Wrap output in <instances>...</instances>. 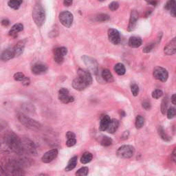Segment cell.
Listing matches in <instances>:
<instances>
[{"mask_svg": "<svg viewBox=\"0 0 176 176\" xmlns=\"http://www.w3.org/2000/svg\"><path fill=\"white\" fill-rule=\"evenodd\" d=\"M77 77L72 82V87L77 91H83L92 83V77L90 72L83 69H79Z\"/></svg>", "mask_w": 176, "mask_h": 176, "instance_id": "obj_1", "label": "cell"}, {"mask_svg": "<svg viewBox=\"0 0 176 176\" xmlns=\"http://www.w3.org/2000/svg\"><path fill=\"white\" fill-rule=\"evenodd\" d=\"M4 141L6 146L10 151L17 154H24L22 149L21 139L13 132H8L5 133Z\"/></svg>", "mask_w": 176, "mask_h": 176, "instance_id": "obj_2", "label": "cell"}, {"mask_svg": "<svg viewBox=\"0 0 176 176\" xmlns=\"http://www.w3.org/2000/svg\"><path fill=\"white\" fill-rule=\"evenodd\" d=\"M2 167L7 175H21L25 174L24 167H22L15 158H4L2 160Z\"/></svg>", "mask_w": 176, "mask_h": 176, "instance_id": "obj_3", "label": "cell"}, {"mask_svg": "<svg viewBox=\"0 0 176 176\" xmlns=\"http://www.w3.org/2000/svg\"><path fill=\"white\" fill-rule=\"evenodd\" d=\"M32 19L35 24L40 28L43 25L46 19V13L40 3L36 4L32 10Z\"/></svg>", "mask_w": 176, "mask_h": 176, "instance_id": "obj_4", "label": "cell"}, {"mask_svg": "<svg viewBox=\"0 0 176 176\" xmlns=\"http://www.w3.org/2000/svg\"><path fill=\"white\" fill-rule=\"evenodd\" d=\"M17 119L24 126L28 128V129L35 131L41 129V125L39 122L34 119L30 118V117L24 115L23 114H19L17 115Z\"/></svg>", "mask_w": 176, "mask_h": 176, "instance_id": "obj_5", "label": "cell"}, {"mask_svg": "<svg viewBox=\"0 0 176 176\" xmlns=\"http://www.w3.org/2000/svg\"><path fill=\"white\" fill-rule=\"evenodd\" d=\"M21 144L24 154L27 153V154L32 155H37V148H36L35 143L31 140L28 138H24L23 139H21Z\"/></svg>", "mask_w": 176, "mask_h": 176, "instance_id": "obj_6", "label": "cell"}, {"mask_svg": "<svg viewBox=\"0 0 176 176\" xmlns=\"http://www.w3.org/2000/svg\"><path fill=\"white\" fill-rule=\"evenodd\" d=\"M134 153H135V149L132 145H123L118 148L116 154L120 158L127 159L132 158Z\"/></svg>", "mask_w": 176, "mask_h": 176, "instance_id": "obj_7", "label": "cell"}, {"mask_svg": "<svg viewBox=\"0 0 176 176\" xmlns=\"http://www.w3.org/2000/svg\"><path fill=\"white\" fill-rule=\"evenodd\" d=\"M153 76L155 79L160 81L162 82H166L168 79L169 73L165 68L158 66L153 69Z\"/></svg>", "mask_w": 176, "mask_h": 176, "instance_id": "obj_8", "label": "cell"}, {"mask_svg": "<svg viewBox=\"0 0 176 176\" xmlns=\"http://www.w3.org/2000/svg\"><path fill=\"white\" fill-rule=\"evenodd\" d=\"M59 21L61 24L66 28H69L72 26L73 23V15L69 11H63L59 14Z\"/></svg>", "mask_w": 176, "mask_h": 176, "instance_id": "obj_9", "label": "cell"}, {"mask_svg": "<svg viewBox=\"0 0 176 176\" xmlns=\"http://www.w3.org/2000/svg\"><path fill=\"white\" fill-rule=\"evenodd\" d=\"M82 58L86 66L88 68L89 70L96 74L99 71V64H98L97 61L94 58L88 57L87 55L83 56Z\"/></svg>", "mask_w": 176, "mask_h": 176, "instance_id": "obj_10", "label": "cell"}, {"mask_svg": "<svg viewBox=\"0 0 176 176\" xmlns=\"http://www.w3.org/2000/svg\"><path fill=\"white\" fill-rule=\"evenodd\" d=\"M68 53V50L65 47H60L54 50V59L58 64L63 63L66 55Z\"/></svg>", "mask_w": 176, "mask_h": 176, "instance_id": "obj_11", "label": "cell"}, {"mask_svg": "<svg viewBox=\"0 0 176 176\" xmlns=\"http://www.w3.org/2000/svg\"><path fill=\"white\" fill-rule=\"evenodd\" d=\"M58 99L60 101L65 104L73 102L74 100V98L69 95V92L68 89L66 88H61L58 91Z\"/></svg>", "mask_w": 176, "mask_h": 176, "instance_id": "obj_12", "label": "cell"}, {"mask_svg": "<svg viewBox=\"0 0 176 176\" xmlns=\"http://www.w3.org/2000/svg\"><path fill=\"white\" fill-rule=\"evenodd\" d=\"M108 38L111 43L114 45H118L121 42V36L118 30L114 28L108 30Z\"/></svg>", "mask_w": 176, "mask_h": 176, "instance_id": "obj_13", "label": "cell"}, {"mask_svg": "<svg viewBox=\"0 0 176 176\" xmlns=\"http://www.w3.org/2000/svg\"><path fill=\"white\" fill-rule=\"evenodd\" d=\"M58 155V150L57 149H54L50 150L46 153H45L41 158V161L43 163H50L53 161L57 157Z\"/></svg>", "mask_w": 176, "mask_h": 176, "instance_id": "obj_14", "label": "cell"}, {"mask_svg": "<svg viewBox=\"0 0 176 176\" xmlns=\"http://www.w3.org/2000/svg\"><path fill=\"white\" fill-rule=\"evenodd\" d=\"M138 13L136 10H132V13H131L130 15V19H129V25H128V31L132 32L135 30L137 22H138Z\"/></svg>", "mask_w": 176, "mask_h": 176, "instance_id": "obj_15", "label": "cell"}, {"mask_svg": "<svg viewBox=\"0 0 176 176\" xmlns=\"http://www.w3.org/2000/svg\"><path fill=\"white\" fill-rule=\"evenodd\" d=\"M164 52L166 55H174L176 52V39L174 38L164 47Z\"/></svg>", "mask_w": 176, "mask_h": 176, "instance_id": "obj_16", "label": "cell"}, {"mask_svg": "<svg viewBox=\"0 0 176 176\" xmlns=\"http://www.w3.org/2000/svg\"><path fill=\"white\" fill-rule=\"evenodd\" d=\"M31 69L33 74L40 75L46 73L47 71V67L42 63H36L32 66Z\"/></svg>", "mask_w": 176, "mask_h": 176, "instance_id": "obj_17", "label": "cell"}, {"mask_svg": "<svg viewBox=\"0 0 176 176\" xmlns=\"http://www.w3.org/2000/svg\"><path fill=\"white\" fill-rule=\"evenodd\" d=\"M14 57H15V52H14L13 47H8L6 50H5L4 51L2 52L1 56L2 60L4 61H9Z\"/></svg>", "mask_w": 176, "mask_h": 176, "instance_id": "obj_18", "label": "cell"}, {"mask_svg": "<svg viewBox=\"0 0 176 176\" xmlns=\"http://www.w3.org/2000/svg\"><path fill=\"white\" fill-rule=\"evenodd\" d=\"M111 122L110 117L108 115H103L100 118V130L101 132H105L107 130Z\"/></svg>", "mask_w": 176, "mask_h": 176, "instance_id": "obj_19", "label": "cell"}, {"mask_svg": "<svg viewBox=\"0 0 176 176\" xmlns=\"http://www.w3.org/2000/svg\"><path fill=\"white\" fill-rule=\"evenodd\" d=\"M14 79L17 81H20L24 85H28L30 83V80L28 77H26L22 72H17L14 74Z\"/></svg>", "mask_w": 176, "mask_h": 176, "instance_id": "obj_20", "label": "cell"}, {"mask_svg": "<svg viewBox=\"0 0 176 176\" xmlns=\"http://www.w3.org/2000/svg\"><path fill=\"white\" fill-rule=\"evenodd\" d=\"M175 6V0H169V1L167 2L165 6H164V8H165L166 10H169L170 13H171V15L174 17H175L176 16Z\"/></svg>", "mask_w": 176, "mask_h": 176, "instance_id": "obj_21", "label": "cell"}, {"mask_svg": "<svg viewBox=\"0 0 176 176\" xmlns=\"http://www.w3.org/2000/svg\"><path fill=\"white\" fill-rule=\"evenodd\" d=\"M24 30V25L22 24H16L11 28L9 31V35L13 37H16L19 32H21Z\"/></svg>", "mask_w": 176, "mask_h": 176, "instance_id": "obj_22", "label": "cell"}, {"mask_svg": "<svg viewBox=\"0 0 176 176\" xmlns=\"http://www.w3.org/2000/svg\"><path fill=\"white\" fill-rule=\"evenodd\" d=\"M25 44H26L25 41L21 40L13 47L14 52H15V57H19V56H20L22 53H23L25 47Z\"/></svg>", "mask_w": 176, "mask_h": 176, "instance_id": "obj_23", "label": "cell"}, {"mask_svg": "<svg viewBox=\"0 0 176 176\" xmlns=\"http://www.w3.org/2000/svg\"><path fill=\"white\" fill-rule=\"evenodd\" d=\"M129 46L134 48H137L140 46H142V40L141 38L138 37H131L129 39V42H128Z\"/></svg>", "mask_w": 176, "mask_h": 176, "instance_id": "obj_24", "label": "cell"}, {"mask_svg": "<svg viewBox=\"0 0 176 176\" xmlns=\"http://www.w3.org/2000/svg\"><path fill=\"white\" fill-rule=\"evenodd\" d=\"M118 127H119V121L116 119H112L111 120L110 123L106 131H107V132L110 133H114L116 132Z\"/></svg>", "mask_w": 176, "mask_h": 176, "instance_id": "obj_25", "label": "cell"}, {"mask_svg": "<svg viewBox=\"0 0 176 176\" xmlns=\"http://www.w3.org/2000/svg\"><path fill=\"white\" fill-rule=\"evenodd\" d=\"M102 77L105 81L107 83H112L114 81L113 75L107 69H103L102 72Z\"/></svg>", "mask_w": 176, "mask_h": 176, "instance_id": "obj_26", "label": "cell"}, {"mask_svg": "<svg viewBox=\"0 0 176 176\" xmlns=\"http://www.w3.org/2000/svg\"><path fill=\"white\" fill-rule=\"evenodd\" d=\"M77 160H78V157L77 156H74L72 157L70 160H69L68 165L66 167V171H70L72 170H73L75 167H76L77 164Z\"/></svg>", "mask_w": 176, "mask_h": 176, "instance_id": "obj_27", "label": "cell"}, {"mask_svg": "<svg viewBox=\"0 0 176 176\" xmlns=\"http://www.w3.org/2000/svg\"><path fill=\"white\" fill-rule=\"evenodd\" d=\"M158 135L160 136V138L163 139V140L166 141V142H169V141L171 140V138L165 132V131L164 130L163 127L159 126L158 127Z\"/></svg>", "mask_w": 176, "mask_h": 176, "instance_id": "obj_28", "label": "cell"}, {"mask_svg": "<svg viewBox=\"0 0 176 176\" xmlns=\"http://www.w3.org/2000/svg\"><path fill=\"white\" fill-rule=\"evenodd\" d=\"M114 71L116 72V73L117 74L120 75V76H122V75H124L126 72V69H125V67L122 63H117L116 65L114 66Z\"/></svg>", "mask_w": 176, "mask_h": 176, "instance_id": "obj_29", "label": "cell"}, {"mask_svg": "<svg viewBox=\"0 0 176 176\" xmlns=\"http://www.w3.org/2000/svg\"><path fill=\"white\" fill-rule=\"evenodd\" d=\"M22 2H23V0H9L8 2V5L13 9L17 10L21 6Z\"/></svg>", "mask_w": 176, "mask_h": 176, "instance_id": "obj_30", "label": "cell"}, {"mask_svg": "<svg viewBox=\"0 0 176 176\" xmlns=\"http://www.w3.org/2000/svg\"><path fill=\"white\" fill-rule=\"evenodd\" d=\"M92 158H93V155H92L91 153L85 152V153H83L81 158V163L84 164H88L89 163H90L92 160Z\"/></svg>", "mask_w": 176, "mask_h": 176, "instance_id": "obj_31", "label": "cell"}, {"mask_svg": "<svg viewBox=\"0 0 176 176\" xmlns=\"http://www.w3.org/2000/svg\"><path fill=\"white\" fill-rule=\"evenodd\" d=\"M135 125H136V127L137 129H141L142 128V127L144 126V117H142L140 115H138V116L136 117V122H135Z\"/></svg>", "mask_w": 176, "mask_h": 176, "instance_id": "obj_32", "label": "cell"}, {"mask_svg": "<svg viewBox=\"0 0 176 176\" xmlns=\"http://www.w3.org/2000/svg\"><path fill=\"white\" fill-rule=\"evenodd\" d=\"M110 19V17L107 14L101 13L96 16V21L99 22H105L108 21Z\"/></svg>", "mask_w": 176, "mask_h": 176, "instance_id": "obj_33", "label": "cell"}, {"mask_svg": "<svg viewBox=\"0 0 176 176\" xmlns=\"http://www.w3.org/2000/svg\"><path fill=\"white\" fill-rule=\"evenodd\" d=\"M112 144V140L108 136H103V138L100 140V144L104 147H109Z\"/></svg>", "mask_w": 176, "mask_h": 176, "instance_id": "obj_34", "label": "cell"}, {"mask_svg": "<svg viewBox=\"0 0 176 176\" xmlns=\"http://www.w3.org/2000/svg\"><path fill=\"white\" fill-rule=\"evenodd\" d=\"M167 107H168V99H167V97H165L163 99L161 104V111L163 115L167 113Z\"/></svg>", "mask_w": 176, "mask_h": 176, "instance_id": "obj_35", "label": "cell"}, {"mask_svg": "<svg viewBox=\"0 0 176 176\" xmlns=\"http://www.w3.org/2000/svg\"><path fill=\"white\" fill-rule=\"evenodd\" d=\"M88 173H89L88 167H84L78 170L75 174L78 176H85V175H87L88 174Z\"/></svg>", "mask_w": 176, "mask_h": 176, "instance_id": "obj_36", "label": "cell"}, {"mask_svg": "<svg viewBox=\"0 0 176 176\" xmlns=\"http://www.w3.org/2000/svg\"><path fill=\"white\" fill-rule=\"evenodd\" d=\"M155 42H152V43H148L146 46L144 47L143 49V52L144 53H149L150 52H152V50L154 48L155 46Z\"/></svg>", "mask_w": 176, "mask_h": 176, "instance_id": "obj_37", "label": "cell"}, {"mask_svg": "<svg viewBox=\"0 0 176 176\" xmlns=\"http://www.w3.org/2000/svg\"><path fill=\"white\" fill-rule=\"evenodd\" d=\"M163 92L162 91L161 89H155V90L153 91L152 94V97L155 99H160V97L163 96Z\"/></svg>", "mask_w": 176, "mask_h": 176, "instance_id": "obj_38", "label": "cell"}, {"mask_svg": "<svg viewBox=\"0 0 176 176\" xmlns=\"http://www.w3.org/2000/svg\"><path fill=\"white\" fill-rule=\"evenodd\" d=\"M131 91H132V93L134 96H138L139 93V88L138 85H136V83H132L131 85Z\"/></svg>", "mask_w": 176, "mask_h": 176, "instance_id": "obj_39", "label": "cell"}, {"mask_svg": "<svg viewBox=\"0 0 176 176\" xmlns=\"http://www.w3.org/2000/svg\"><path fill=\"white\" fill-rule=\"evenodd\" d=\"M167 118L169 119L174 118L175 116V109L174 107H171L167 110Z\"/></svg>", "mask_w": 176, "mask_h": 176, "instance_id": "obj_40", "label": "cell"}, {"mask_svg": "<svg viewBox=\"0 0 176 176\" xmlns=\"http://www.w3.org/2000/svg\"><path fill=\"white\" fill-rule=\"evenodd\" d=\"M119 8V4L117 2H112L109 5V8L111 11H116Z\"/></svg>", "mask_w": 176, "mask_h": 176, "instance_id": "obj_41", "label": "cell"}, {"mask_svg": "<svg viewBox=\"0 0 176 176\" xmlns=\"http://www.w3.org/2000/svg\"><path fill=\"white\" fill-rule=\"evenodd\" d=\"M76 143H77L76 138H69L66 142V145L68 147H71L74 146Z\"/></svg>", "mask_w": 176, "mask_h": 176, "instance_id": "obj_42", "label": "cell"}, {"mask_svg": "<svg viewBox=\"0 0 176 176\" xmlns=\"http://www.w3.org/2000/svg\"><path fill=\"white\" fill-rule=\"evenodd\" d=\"M66 138L69 139V138H76V135H75V133H73L72 132H68L66 133Z\"/></svg>", "mask_w": 176, "mask_h": 176, "instance_id": "obj_43", "label": "cell"}, {"mask_svg": "<svg viewBox=\"0 0 176 176\" xmlns=\"http://www.w3.org/2000/svg\"><path fill=\"white\" fill-rule=\"evenodd\" d=\"M142 107L146 110H149L151 109V105L149 102L144 101V103H142Z\"/></svg>", "mask_w": 176, "mask_h": 176, "instance_id": "obj_44", "label": "cell"}, {"mask_svg": "<svg viewBox=\"0 0 176 176\" xmlns=\"http://www.w3.org/2000/svg\"><path fill=\"white\" fill-rule=\"evenodd\" d=\"M73 3V0H63V4L66 6H70Z\"/></svg>", "mask_w": 176, "mask_h": 176, "instance_id": "obj_45", "label": "cell"}, {"mask_svg": "<svg viewBox=\"0 0 176 176\" xmlns=\"http://www.w3.org/2000/svg\"><path fill=\"white\" fill-rule=\"evenodd\" d=\"M1 24H2V26H9V24H10V21L7 19H4L1 21Z\"/></svg>", "mask_w": 176, "mask_h": 176, "instance_id": "obj_46", "label": "cell"}, {"mask_svg": "<svg viewBox=\"0 0 176 176\" xmlns=\"http://www.w3.org/2000/svg\"><path fill=\"white\" fill-rule=\"evenodd\" d=\"M7 175L4 169L3 168V167L0 165V175Z\"/></svg>", "mask_w": 176, "mask_h": 176, "instance_id": "obj_47", "label": "cell"}, {"mask_svg": "<svg viewBox=\"0 0 176 176\" xmlns=\"http://www.w3.org/2000/svg\"><path fill=\"white\" fill-rule=\"evenodd\" d=\"M148 4H150V5L154 6H155L158 4V2L156 1V0H150V2H149V3H148Z\"/></svg>", "mask_w": 176, "mask_h": 176, "instance_id": "obj_48", "label": "cell"}, {"mask_svg": "<svg viewBox=\"0 0 176 176\" xmlns=\"http://www.w3.org/2000/svg\"><path fill=\"white\" fill-rule=\"evenodd\" d=\"M171 103L174 105L176 104V96H175V94H173L172 96H171Z\"/></svg>", "mask_w": 176, "mask_h": 176, "instance_id": "obj_49", "label": "cell"}, {"mask_svg": "<svg viewBox=\"0 0 176 176\" xmlns=\"http://www.w3.org/2000/svg\"><path fill=\"white\" fill-rule=\"evenodd\" d=\"M172 158H173V160L174 162H175L176 160V157H175V149H174L173 151V153H172Z\"/></svg>", "mask_w": 176, "mask_h": 176, "instance_id": "obj_50", "label": "cell"}, {"mask_svg": "<svg viewBox=\"0 0 176 176\" xmlns=\"http://www.w3.org/2000/svg\"><path fill=\"white\" fill-rule=\"evenodd\" d=\"M144 1L146 2H147V3H149L150 2V0H144Z\"/></svg>", "mask_w": 176, "mask_h": 176, "instance_id": "obj_51", "label": "cell"}, {"mask_svg": "<svg viewBox=\"0 0 176 176\" xmlns=\"http://www.w3.org/2000/svg\"><path fill=\"white\" fill-rule=\"evenodd\" d=\"M99 1H100V2H103V1H105V0H99Z\"/></svg>", "mask_w": 176, "mask_h": 176, "instance_id": "obj_52", "label": "cell"}]
</instances>
